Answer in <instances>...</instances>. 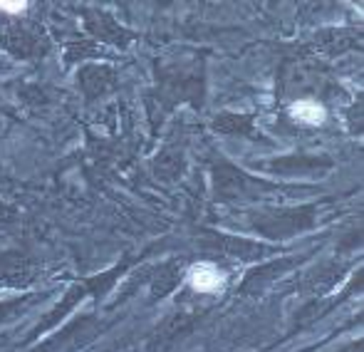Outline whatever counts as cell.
<instances>
[{"instance_id": "1", "label": "cell", "mask_w": 364, "mask_h": 352, "mask_svg": "<svg viewBox=\"0 0 364 352\" xmlns=\"http://www.w3.org/2000/svg\"><path fill=\"white\" fill-rule=\"evenodd\" d=\"M188 280H191L193 288L201 290V293H216V290L223 288V275H220L218 270L208 263L193 265Z\"/></svg>"}, {"instance_id": "2", "label": "cell", "mask_w": 364, "mask_h": 352, "mask_svg": "<svg viewBox=\"0 0 364 352\" xmlns=\"http://www.w3.org/2000/svg\"><path fill=\"white\" fill-rule=\"evenodd\" d=\"M292 117L300 122H307V124H322V119H325V110H322L317 102L312 100H302V102H295L292 105Z\"/></svg>"}, {"instance_id": "3", "label": "cell", "mask_w": 364, "mask_h": 352, "mask_svg": "<svg viewBox=\"0 0 364 352\" xmlns=\"http://www.w3.org/2000/svg\"><path fill=\"white\" fill-rule=\"evenodd\" d=\"M0 10H8V13H20V10H25V3H20V0H0Z\"/></svg>"}]
</instances>
